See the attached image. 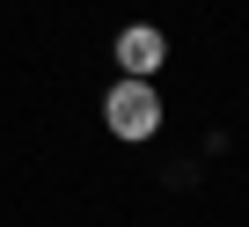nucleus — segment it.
Instances as JSON below:
<instances>
[{"label":"nucleus","instance_id":"obj_1","mask_svg":"<svg viewBox=\"0 0 249 227\" xmlns=\"http://www.w3.org/2000/svg\"><path fill=\"white\" fill-rule=\"evenodd\" d=\"M103 125H110L117 140H154V132H161V95H154V81H132V73H124V81L103 95Z\"/></svg>","mask_w":249,"mask_h":227},{"label":"nucleus","instance_id":"obj_2","mask_svg":"<svg viewBox=\"0 0 249 227\" xmlns=\"http://www.w3.org/2000/svg\"><path fill=\"white\" fill-rule=\"evenodd\" d=\"M110 59L132 73V81H154V73H161V59H169V37H161L154 22H132V30L110 44Z\"/></svg>","mask_w":249,"mask_h":227}]
</instances>
